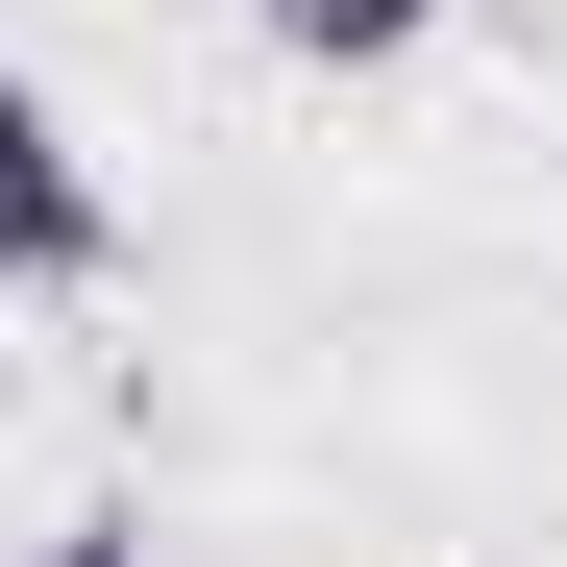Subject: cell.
Listing matches in <instances>:
<instances>
[{"label": "cell", "instance_id": "cell-1", "mask_svg": "<svg viewBox=\"0 0 567 567\" xmlns=\"http://www.w3.org/2000/svg\"><path fill=\"white\" fill-rule=\"evenodd\" d=\"M124 271V198H100V148L50 124V74L0 50V297H100Z\"/></svg>", "mask_w": 567, "mask_h": 567}, {"label": "cell", "instance_id": "cell-2", "mask_svg": "<svg viewBox=\"0 0 567 567\" xmlns=\"http://www.w3.org/2000/svg\"><path fill=\"white\" fill-rule=\"evenodd\" d=\"M297 74H395V50H444V0H247Z\"/></svg>", "mask_w": 567, "mask_h": 567}, {"label": "cell", "instance_id": "cell-3", "mask_svg": "<svg viewBox=\"0 0 567 567\" xmlns=\"http://www.w3.org/2000/svg\"><path fill=\"white\" fill-rule=\"evenodd\" d=\"M0 567H173V543H124V518H74V543H0Z\"/></svg>", "mask_w": 567, "mask_h": 567}]
</instances>
